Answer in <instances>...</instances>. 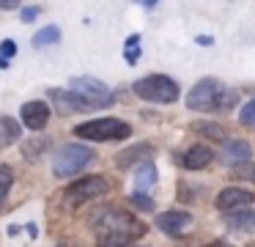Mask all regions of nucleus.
Masks as SVG:
<instances>
[{"label":"nucleus","mask_w":255,"mask_h":247,"mask_svg":"<svg viewBox=\"0 0 255 247\" xmlns=\"http://www.w3.org/2000/svg\"><path fill=\"white\" fill-rule=\"evenodd\" d=\"M88 225L96 236V247H132L148 231L143 220L116 203L96 206L88 217Z\"/></svg>","instance_id":"f257e3e1"},{"label":"nucleus","mask_w":255,"mask_h":247,"mask_svg":"<svg viewBox=\"0 0 255 247\" xmlns=\"http://www.w3.org/2000/svg\"><path fill=\"white\" fill-rule=\"evenodd\" d=\"M239 93L233 88H225L217 77L198 80L187 93V107L195 113H211V110H231L236 104Z\"/></svg>","instance_id":"f03ea898"},{"label":"nucleus","mask_w":255,"mask_h":247,"mask_svg":"<svg viewBox=\"0 0 255 247\" xmlns=\"http://www.w3.org/2000/svg\"><path fill=\"white\" fill-rule=\"evenodd\" d=\"M132 91L137 99L151 104H173L181 96V88L170 74H145L140 80H134Z\"/></svg>","instance_id":"7ed1b4c3"},{"label":"nucleus","mask_w":255,"mask_h":247,"mask_svg":"<svg viewBox=\"0 0 255 247\" xmlns=\"http://www.w3.org/2000/svg\"><path fill=\"white\" fill-rule=\"evenodd\" d=\"M74 135L80 140H94V143H118L132 137V126L121 118H91L74 126Z\"/></svg>","instance_id":"20e7f679"},{"label":"nucleus","mask_w":255,"mask_h":247,"mask_svg":"<svg viewBox=\"0 0 255 247\" xmlns=\"http://www.w3.org/2000/svg\"><path fill=\"white\" fill-rule=\"evenodd\" d=\"M107 192H110V179H107V176H99V173L83 176V179L72 181V184L63 190V203H66L69 209H80V206H85V203L96 201V198L107 195Z\"/></svg>","instance_id":"39448f33"},{"label":"nucleus","mask_w":255,"mask_h":247,"mask_svg":"<svg viewBox=\"0 0 255 247\" xmlns=\"http://www.w3.org/2000/svg\"><path fill=\"white\" fill-rule=\"evenodd\" d=\"M91 159H94V151H91L88 146H83V143H66V146H61L55 151L52 173H55L58 179H72V176H77Z\"/></svg>","instance_id":"423d86ee"},{"label":"nucleus","mask_w":255,"mask_h":247,"mask_svg":"<svg viewBox=\"0 0 255 247\" xmlns=\"http://www.w3.org/2000/svg\"><path fill=\"white\" fill-rule=\"evenodd\" d=\"M50 99L55 102V110H58L61 115H72V113H91V110L110 107L107 102H94V99H85L83 93L72 91V88H50Z\"/></svg>","instance_id":"0eeeda50"},{"label":"nucleus","mask_w":255,"mask_h":247,"mask_svg":"<svg viewBox=\"0 0 255 247\" xmlns=\"http://www.w3.org/2000/svg\"><path fill=\"white\" fill-rule=\"evenodd\" d=\"M253 201H255L253 190H244V187H225V190L217 192L214 206L220 209L222 214H228V212H239V209L253 206Z\"/></svg>","instance_id":"6e6552de"},{"label":"nucleus","mask_w":255,"mask_h":247,"mask_svg":"<svg viewBox=\"0 0 255 247\" xmlns=\"http://www.w3.org/2000/svg\"><path fill=\"white\" fill-rule=\"evenodd\" d=\"M69 88L77 91V93H83L85 99H94V102L116 104V93H113L102 80H96V77H74V80L69 82Z\"/></svg>","instance_id":"1a4fd4ad"},{"label":"nucleus","mask_w":255,"mask_h":247,"mask_svg":"<svg viewBox=\"0 0 255 247\" xmlns=\"http://www.w3.org/2000/svg\"><path fill=\"white\" fill-rule=\"evenodd\" d=\"M19 124L28 126L33 132H41L50 124V104L41 102V99H30L19 107Z\"/></svg>","instance_id":"9d476101"},{"label":"nucleus","mask_w":255,"mask_h":247,"mask_svg":"<svg viewBox=\"0 0 255 247\" xmlns=\"http://www.w3.org/2000/svg\"><path fill=\"white\" fill-rule=\"evenodd\" d=\"M189 225H192V214L184 212V209H167L156 217V228L167 236H181Z\"/></svg>","instance_id":"9b49d317"},{"label":"nucleus","mask_w":255,"mask_h":247,"mask_svg":"<svg viewBox=\"0 0 255 247\" xmlns=\"http://www.w3.org/2000/svg\"><path fill=\"white\" fill-rule=\"evenodd\" d=\"M222 220H225V228L231 234H239V236L255 234V209L253 206L239 209V212H228V214H222Z\"/></svg>","instance_id":"f8f14e48"},{"label":"nucleus","mask_w":255,"mask_h":247,"mask_svg":"<svg viewBox=\"0 0 255 247\" xmlns=\"http://www.w3.org/2000/svg\"><path fill=\"white\" fill-rule=\"evenodd\" d=\"M154 157V146L151 143H137V146L127 148L116 157V168L118 170H129V168H137L140 162H148Z\"/></svg>","instance_id":"ddd939ff"},{"label":"nucleus","mask_w":255,"mask_h":247,"mask_svg":"<svg viewBox=\"0 0 255 247\" xmlns=\"http://www.w3.org/2000/svg\"><path fill=\"white\" fill-rule=\"evenodd\" d=\"M214 162V151H211L209 143H195V146L187 148V154L181 157V165L187 170H206Z\"/></svg>","instance_id":"4468645a"},{"label":"nucleus","mask_w":255,"mask_h":247,"mask_svg":"<svg viewBox=\"0 0 255 247\" xmlns=\"http://www.w3.org/2000/svg\"><path fill=\"white\" fill-rule=\"evenodd\" d=\"M222 157L231 165H244L253 157V146H250L247 140H242V137H228V140L222 143Z\"/></svg>","instance_id":"2eb2a0df"},{"label":"nucleus","mask_w":255,"mask_h":247,"mask_svg":"<svg viewBox=\"0 0 255 247\" xmlns=\"http://www.w3.org/2000/svg\"><path fill=\"white\" fill-rule=\"evenodd\" d=\"M156 168H154V162H140L137 168H134V192H148L151 187L156 184Z\"/></svg>","instance_id":"dca6fc26"},{"label":"nucleus","mask_w":255,"mask_h":247,"mask_svg":"<svg viewBox=\"0 0 255 247\" xmlns=\"http://www.w3.org/2000/svg\"><path fill=\"white\" fill-rule=\"evenodd\" d=\"M22 137V126L17 124V118L0 113V148H8Z\"/></svg>","instance_id":"f3484780"},{"label":"nucleus","mask_w":255,"mask_h":247,"mask_svg":"<svg viewBox=\"0 0 255 247\" xmlns=\"http://www.w3.org/2000/svg\"><path fill=\"white\" fill-rule=\"evenodd\" d=\"M192 132L203 135L206 140H217V143H225V140H228L225 129H222L220 124H214V121H195V124H192Z\"/></svg>","instance_id":"a211bd4d"},{"label":"nucleus","mask_w":255,"mask_h":247,"mask_svg":"<svg viewBox=\"0 0 255 247\" xmlns=\"http://www.w3.org/2000/svg\"><path fill=\"white\" fill-rule=\"evenodd\" d=\"M58 41H61V27H58V25H47V27H41V30L36 33L33 38H30V44H33L36 49L52 47V44H58Z\"/></svg>","instance_id":"6ab92c4d"},{"label":"nucleus","mask_w":255,"mask_h":247,"mask_svg":"<svg viewBox=\"0 0 255 247\" xmlns=\"http://www.w3.org/2000/svg\"><path fill=\"white\" fill-rule=\"evenodd\" d=\"M11 184H14V168L6 162H0V206L6 203L8 192H11Z\"/></svg>","instance_id":"aec40b11"},{"label":"nucleus","mask_w":255,"mask_h":247,"mask_svg":"<svg viewBox=\"0 0 255 247\" xmlns=\"http://www.w3.org/2000/svg\"><path fill=\"white\" fill-rule=\"evenodd\" d=\"M140 36L137 33H132V36L127 38V44H124V58H127V63L129 66H137V60H140Z\"/></svg>","instance_id":"412c9836"},{"label":"nucleus","mask_w":255,"mask_h":247,"mask_svg":"<svg viewBox=\"0 0 255 247\" xmlns=\"http://www.w3.org/2000/svg\"><path fill=\"white\" fill-rule=\"evenodd\" d=\"M47 146H50V143L44 140V137H33V140H28L22 146V154H25V159H30V162H36V159L41 157V154L47 151Z\"/></svg>","instance_id":"4be33fe9"},{"label":"nucleus","mask_w":255,"mask_h":247,"mask_svg":"<svg viewBox=\"0 0 255 247\" xmlns=\"http://www.w3.org/2000/svg\"><path fill=\"white\" fill-rule=\"evenodd\" d=\"M129 203H132L137 212H154L156 209L154 198H151L148 192H132V195H129Z\"/></svg>","instance_id":"5701e85b"},{"label":"nucleus","mask_w":255,"mask_h":247,"mask_svg":"<svg viewBox=\"0 0 255 247\" xmlns=\"http://www.w3.org/2000/svg\"><path fill=\"white\" fill-rule=\"evenodd\" d=\"M14 55H17V41H11V38L0 41V69H6Z\"/></svg>","instance_id":"b1692460"},{"label":"nucleus","mask_w":255,"mask_h":247,"mask_svg":"<svg viewBox=\"0 0 255 247\" xmlns=\"http://www.w3.org/2000/svg\"><path fill=\"white\" fill-rule=\"evenodd\" d=\"M233 179H244L250 184H255V162H244V165H233Z\"/></svg>","instance_id":"393cba45"},{"label":"nucleus","mask_w":255,"mask_h":247,"mask_svg":"<svg viewBox=\"0 0 255 247\" xmlns=\"http://www.w3.org/2000/svg\"><path fill=\"white\" fill-rule=\"evenodd\" d=\"M239 121H242L244 126H255V99L244 102V107L239 110Z\"/></svg>","instance_id":"a878e982"},{"label":"nucleus","mask_w":255,"mask_h":247,"mask_svg":"<svg viewBox=\"0 0 255 247\" xmlns=\"http://www.w3.org/2000/svg\"><path fill=\"white\" fill-rule=\"evenodd\" d=\"M39 14H41V11H39V5H25V8H22V14H19V19H22V22H33Z\"/></svg>","instance_id":"bb28decb"},{"label":"nucleus","mask_w":255,"mask_h":247,"mask_svg":"<svg viewBox=\"0 0 255 247\" xmlns=\"http://www.w3.org/2000/svg\"><path fill=\"white\" fill-rule=\"evenodd\" d=\"M19 0H0V8H17Z\"/></svg>","instance_id":"cd10ccee"},{"label":"nucleus","mask_w":255,"mask_h":247,"mask_svg":"<svg viewBox=\"0 0 255 247\" xmlns=\"http://www.w3.org/2000/svg\"><path fill=\"white\" fill-rule=\"evenodd\" d=\"M134 3H140V5H145V8H154L159 0H134Z\"/></svg>","instance_id":"c85d7f7f"},{"label":"nucleus","mask_w":255,"mask_h":247,"mask_svg":"<svg viewBox=\"0 0 255 247\" xmlns=\"http://www.w3.org/2000/svg\"><path fill=\"white\" fill-rule=\"evenodd\" d=\"M55 247H83V245H77V242H61V245H55Z\"/></svg>","instance_id":"c756f323"},{"label":"nucleus","mask_w":255,"mask_h":247,"mask_svg":"<svg viewBox=\"0 0 255 247\" xmlns=\"http://www.w3.org/2000/svg\"><path fill=\"white\" fill-rule=\"evenodd\" d=\"M195 41H198V44H211V38H209V36H198Z\"/></svg>","instance_id":"7c9ffc66"},{"label":"nucleus","mask_w":255,"mask_h":247,"mask_svg":"<svg viewBox=\"0 0 255 247\" xmlns=\"http://www.w3.org/2000/svg\"><path fill=\"white\" fill-rule=\"evenodd\" d=\"M209 247H228V245H220V242H217V245H209Z\"/></svg>","instance_id":"2f4dec72"},{"label":"nucleus","mask_w":255,"mask_h":247,"mask_svg":"<svg viewBox=\"0 0 255 247\" xmlns=\"http://www.w3.org/2000/svg\"><path fill=\"white\" fill-rule=\"evenodd\" d=\"M132 247H140V245H132Z\"/></svg>","instance_id":"473e14b6"},{"label":"nucleus","mask_w":255,"mask_h":247,"mask_svg":"<svg viewBox=\"0 0 255 247\" xmlns=\"http://www.w3.org/2000/svg\"><path fill=\"white\" fill-rule=\"evenodd\" d=\"M250 247H255V245H250Z\"/></svg>","instance_id":"72a5a7b5"}]
</instances>
